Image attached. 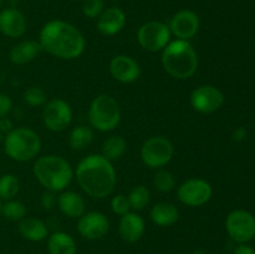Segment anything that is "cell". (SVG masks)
<instances>
[{"label": "cell", "instance_id": "6da1fadb", "mask_svg": "<svg viewBox=\"0 0 255 254\" xmlns=\"http://www.w3.org/2000/svg\"><path fill=\"white\" fill-rule=\"evenodd\" d=\"M77 184L92 198H106L114 192L117 177L112 162L102 154H89L82 158L74 172Z\"/></svg>", "mask_w": 255, "mask_h": 254}, {"label": "cell", "instance_id": "7a4b0ae2", "mask_svg": "<svg viewBox=\"0 0 255 254\" xmlns=\"http://www.w3.org/2000/svg\"><path fill=\"white\" fill-rule=\"evenodd\" d=\"M41 50L62 60L81 56L86 47L82 32L72 24L62 20H51L42 26L39 36Z\"/></svg>", "mask_w": 255, "mask_h": 254}, {"label": "cell", "instance_id": "3957f363", "mask_svg": "<svg viewBox=\"0 0 255 254\" xmlns=\"http://www.w3.org/2000/svg\"><path fill=\"white\" fill-rule=\"evenodd\" d=\"M164 71L177 80H187L198 69V55L188 40L177 39L162 50Z\"/></svg>", "mask_w": 255, "mask_h": 254}, {"label": "cell", "instance_id": "277c9868", "mask_svg": "<svg viewBox=\"0 0 255 254\" xmlns=\"http://www.w3.org/2000/svg\"><path fill=\"white\" fill-rule=\"evenodd\" d=\"M32 173L46 191L62 192L74 178L71 164L64 157L56 154L42 156L35 161Z\"/></svg>", "mask_w": 255, "mask_h": 254}, {"label": "cell", "instance_id": "5b68a950", "mask_svg": "<svg viewBox=\"0 0 255 254\" xmlns=\"http://www.w3.org/2000/svg\"><path fill=\"white\" fill-rule=\"evenodd\" d=\"M4 151L10 159L27 162L34 159L41 149L40 136L31 128L16 127L4 136Z\"/></svg>", "mask_w": 255, "mask_h": 254}, {"label": "cell", "instance_id": "8992f818", "mask_svg": "<svg viewBox=\"0 0 255 254\" xmlns=\"http://www.w3.org/2000/svg\"><path fill=\"white\" fill-rule=\"evenodd\" d=\"M89 122L100 132L114 131L121 121V109L116 100L106 94L95 97L89 107Z\"/></svg>", "mask_w": 255, "mask_h": 254}, {"label": "cell", "instance_id": "52a82bcc", "mask_svg": "<svg viewBox=\"0 0 255 254\" xmlns=\"http://www.w3.org/2000/svg\"><path fill=\"white\" fill-rule=\"evenodd\" d=\"M172 142L164 136H152L141 147V159L148 168L159 169L167 166L173 157Z\"/></svg>", "mask_w": 255, "mask_h": 254}, {"label": "cell", "instance_id": "ba28073f", "mask_svg": "<svg viewBox=\"0 0 255 254\" xmlns=\"http://www.w3.org/2000/svg\"><path fill=\"white\" fill-rule=\"evenodd\" d=\"M171 30L168 25L161 21H147L141 25L137 31V41L139 46L149 52L162 51L171 40Z\"/></svg>", "mask_w": 255, "mask_h": 254}, {"label": "cell", "instance_id": "9c48e42d", "mask_svg": "<svg viewBox=\"0 0 255 254\" xmlns=\"http://www.w3.org/2000/svg\"><path fill=\"white\" fill-rule=\"evenodd\" d=\"M226 229L232 241L247 243L255 237V218L252 213L237 209L231 212L226 219Z\"/></svg>", "mask_w": 255, "mask_h": 254}, {"label": "cell", "instance_id": "30bf717a", "mask_svg": "<svg viewBox=\"0 0 255 254\" xmlns=\"http://www.w3.org/2000/svg\"><path fill=\"white\" fill-rule=\"evenodd\" d=\"M42 121L45 127L52 132H62L71 125L72 109L62 99L50 100L44 105Z\"/></svg>", "mask_w": 255, "mask_h": 254}, {"label": "cell", "instance_id": "8fae6325", "mask_svg": "<svg viewBox=\"0 0 255 254\" xmlns=\"http://www.w3.org/2000/svg\"><path fill=\"white\" fill-rule=\"evenodd\" d=\"M212 194V186L203 178L187 179L177 189L179 202L188 207H201L208 203Z\"/></svg>", "mask_w": 255, "mask_h": 254}, {"label": "cell", "instance_id": "7c38bea8", "mask_svg": "<svg viewBox=\"0 0 255 254\" xmlns=\"http://www.w3.org/2000/svg\"><path fill=\"white\" fill-rule=\"evenodd\" d=\"M191 106L199 114H213L224 104V95L213 85H201L189 96Z\"/></svg>", "mask_w": 255, "mask_h": 254}, {"label": "cell", "instance_id": "4fadbf2b", "mask_svg": "<svg viewBox=\"0 0 255 254\" xmlns=\"http://www.w3.org/2000/svg\"><path fill=\"white\" fill-rule=\"evenodd\" d=\"M109 231L110 221L101 212H85L77 221V232L89 241L104 238Z\"/></svg>", "mask_w": 255, "mask_h": 254}, {"label": "cell", "instance_id": "5bb4252c", "mask_svg": "<svg viewBox=\"0 0 255 254\" xmlns=\"http://www.w3.org/2000/svg\"><path fill=\"white\" fill-rule=\"evenodd\" d=\"M201 21L197 12L189 9H182L172 16L169 30L177 39L189 40L198 32Z\"/></svg>", "mask_w": 255, "mask_h": 254}, {"label": "cell", "instance_id": "9a60e30c", "mask_svg": "<svg viewBox=\"0 0 255 254\" xmlns=\"http://www.w3.org/2000/svg\"><path fill=\"white\" fill-rule=\"evenodd\" d=\"M110 72L116 81L121 84H132L141 75L138 62L127 55H117L110 61Z\"/></svg>", "mask_w": 255, "mask_h": 254}, {"label": "cell", "instance_id": "2e32d148", "mask_svg": "<svg viewBox=\"0 0 255 254\" xmlns=\"http://www.w3.org/2000/svg\"><path fill=\"white\" fill-rule=\"evenodd\" d=\"M26 17L20 10L6 7L0 10V32L11 39L22 36L26 31Z\"/></svg>", "mask_w": 255, "mask_h": 254}, {"label": "cell", "instance_id": "e0dca14e", "mask_svg": "<svg viewBox=\"0 0 255 254\" xmlns=\"http://www.w3.org/2000/svg\"><path fill=\"white\" fill-rule=\"evenodd\" d=\"M126 14L117 6L109 7L102 11L97 20V30L105 36H114L119 34L126 25Z\"/></svg>", "mask_w": 255, "mask_h": 254}, {"label": "cell", "instance_id": "ac0fdd59", "mask_svg": "<svg viewBox=\"0 0 255 254\" xmlns=\"http://www.w3.org/2000/svg\"><path fill=\"white\" fill-rule=\"evenodd\" d=\"M120 237L127 243H136L142 238L144 233V221L136 212L121 216L119 222Z\"/></svg>", "mask_w": 255, "mask_h": 254}, {"label": "cell", "instance_id": "d6986e66", "mask_svg": "<svg viewBox=\"0 0 255 254\" xmlns=\"http://www.w3.org/2000/svg\"><path fill=\"white\" fill-rule=\"evenodd\" d=\"M57 207L64 216L80 218L86 212V203L81 194L74 191H64L57 197Z\"/></svg>", "mask_w": 255, "mask_h": 254}, {"label": "cell", "instance_id": "ffe728a7", "mask_svg": "<svg viewBox=\"0 0 255 254\" xmlns=\"http://www.w3.org/2000/svg\"><path fill=\"white\" fill-rule=\"evenodd\" d=\"M19 232L25 239L31 242H41L49 236V228L46 224L35 217H25L19 222Z\"/></svg>", "mask_w": 255, "mask_h": 254}, {"label": "cell", "instance_id": "44dd1931", "mask_svg": "<svg viewBox=\"0 0 255 254\" xmlns=\"http://www.w3.org/2000/svg\"><path fill=\"white\" fill-rule=\"evenodd\" d=\"M41 51V46L35 40H24L19 42L9 52V59L15 65H25L37 56V54Z\"/></svg>", "mask_w": 255, "mask_h": 254}, {"label": "cell", "instance_id": "7402d4cb", "mask_svg": "<svg viewBox=\"0 0 255 254\" xmlns=\"http://www.w3.org/2000/svg\"><path fill=\"white\" fill-rule=\"evenodd\" d=\"M149 217L156 226L171 227L178 221L179 212L174 204L169 202H159L152 207Z\"/></svg>", "mask_w": 255, "mask_h": 254}, {"label": "cell", "instance_id": "603a6c76", "mask_svg": "<svg viewBox=\"0 0 255 254\" xmlns=\"http://www.w3.org/2000/svg\"><path fill=\"white\" fill-rule=\"evenodd\" d=\"M47 251L50 254H76L75 239L65 232H55L47 239Z\"/></svg>", "mask_w": 255, "mask_h": 254}, {"label": "cell", "instance_id": "cb8c5ba5", "mask_svg": "<svg viewBox=\"0 0 255 254\" xmlns=\"http://www.w3.org/2000/svg\"><path fill=\"white\" fill-rule=\"evenodd\" d=\"M94 141V131L91 127L80 125L72 128L69 134V146L75 151H82L87 148Z\"/></svg>", "mask_w": 255, "mask_h": 254}, {"label": "cell", "instance_id": "d4e9b609", "mask_svg": "<svg viewBox=\"0 0 255 254\" xmlns=\"http://www.w3.org/2000/svg\"><path fill=\"white\" fill-rule=\"evenodd\" d=\"M127 151V142L121 136H111L102 144V156L110 162L121 158Z\"/></svg>", "mask_w": 255, "mask_h": 254}, {"label": "cell", "instance_id": "484cf974", "mask_svg": "<svg viewBox=\"0 0 255 254\" xmlns=\"http://www.w3.org/2000/svg\"><path fill=\"white\" fill-rule=\"evenodd\" d=\"M20 191V181L16 176L11 173H5L0 176V199L10 201L17 196Z\"/></svg>", "mask_w": 255, "mask_h": 254}, {"label": "cell", "instance_id": "4316f807", "mask_svg": "<svg viewBox=\"0 0 255 254\" xmlns=\"http://www.w3.org/2000/svg\"><path fill=\"white\" fill-rule=\"evenodd\" d=\"M127 197H128L131 209H133V211H142L144 207L148 206L149 199H151V193H149V189L146 186L139 184V186L132 188Z\"/></svg>", "mask_w": 255, "mask_h": 254}, {"label": "cell", "instance_id": "83f0119b", "mask_svg": "<svg viewBox=\"0 0 255 254\" xmlns=\"http://www.w3.org/2000/svg\"><path fill=\"white\" fill-rule=\"evenodd\" d=\"M1 214L7 221L20 222L26 217V207L17 199H10V201H5V203L2 204Z\"/></svg>", "mask_w": 255, "mask_h": 254}, {"label": "cell", "instance_id": "f1b7e54d", "mask_svg": "<svg viewBox=\"0 0 255 254\" xmlns=\"http://www.w3.org/2000/svg\"><path fill=\"white\" fill-rule=\"evenodd\" d=\"M153 184L157 191L168 193V192L173 191L174 187H176V178H174V176L169 171L159 168L154 173Z\"/></svg>", "mask_w": 255, "mask_h": 254}, {"label": "cell", "instance_id": "f546056e", "mask_svg": "<svg viewBox=\"0 0 255 254\" xmlns=\"http://www.w3.org/2000/svg\"><path fill=\"white\" fill-rule=\"evenodd\" d=\"M24 101L31 107L44 106L47 101L46 94L44 90L39 86H31L25 90L24 92Z\"/></svg>", "mask_w": 255, "mask_h": 254}, {"label": "cell", "instance_id": "4dcf8cb0", "mask_svg": "<svg viewBox=\"0 0 255 254\" xmlns=\"http://www.w3.org/2000/svg\"><path fill=\"white\" fill-rule=\"evenodd\" d=\"M105 10V0H84L82 12L89 19L99 17Z\"/></svg>", "mask_w": 255, "mask_h": 254}, {"label": "cell", "instance_id": "1f68e13d", "mask_svg": "<svg viewBox=\"0 0 255 254\" xmlns=\"http://www.w3.org/2000/svg\"><path fill=\"white\" fill-rule=\"evenodd\" d=\"M111 209L117 216H124V214L131 212V206H129L128 197L125 194H117L111 201Z\"/></svg>", "mask_w": 255, "mask_h": 254}, {"label": "cell", "instance_id": "d6a6232c", "mask_svg": "<svg viewBox=\"0 0 255 254\" xmlns=\"http://www.w3.org/2000/svg\"><path fill=\"white\" fill-rule=\"evenodd\" d=\"M41 204L46 211H50V209L54 208L55 206L57 204V197H56V192L52 191H45L42 193L41 197Z\"/></svg>", "mask_w": 255, "mask_h": 254}, {"label": "cell", "instance_id": "836d02e7", "mask_svg": "<svg viewBox=\"0 0 255 254\" xmlns=\"http://www.w3.org/2000/svg\"><path fill=\"white\" fill-rule=\"evenodd\" d=\"M12 109V101L7 95L0 94V119L6 117Z\"/></svg>", "mask_w": 255, "mask_h": 254}, {"label": "cell", "instance_id": "e575fe53", "mask_svg": "<svg viewBox=\"0 0 255 254\" xmlns=\"http://www.w3.org/2000/svg\"><path fill=\"white\" fill-rule=\"evenodd\" d=\"M12 128H14V125H12V121L9 117L6 116L0 119V132H1L2 134L9 133Z\"/></svg>", "mask_w": 255, "mask_h": 254}, {"label": "cell", "instance_id": "d590c367", "mask_svg": "<svg viewBox=\"0 0 255 254\" xmlns=\"http://www.w3.org/2000/svg\"><path fill=\"white\" fill-rule=\"evenodd\" d=\"M233 254H255L253 247H251L247 243H239L234 249Z\"/></svg>", "mask_w": 255, "mask_h": 254}, {"label": "cell", "instance_id": "8d00e7d4", "mask_svg": "<svg viewBox=\"0 0 255 254\" xmlns=\"http://www.w3.org/2000/svg\"><path fill=\"white\" fill-rule=\"evenodd\" d=\"M234 137H236L237 139H243L244 137H246V129H244L243 127L238 128L236 132H234Z\"/></svg>", "mask_w": 255, "mask_h": 254}, {"label": "cell", "instance_id": "74e56055", "mask_svg": "<svg viewBox=\"0 0 255 254\" xmlns=\"http://www.w3.org/2000/svg\"><path fill=\"white\" fill-rule=\"evenodd\" d=\"M192 254H206V253H204V251H202V249H197V251H194Z\"/></svg>", "mask_w": 255, "mask_h": 254}, {"label": "cell", "instance_id": "f35d334b", "mask_svg": "<svg viewBox=\"0 0 255 254\" xmlns=\"http://www.w3.org/2000/svg\"><path fill=\"white\" fill-rule=\"evenodd\" d=\"M2 141H4V134H2L1 132H0V144L2 143Z\"/></svg>", "mask_w": 255, "mask_h": 254}, {"label": "cell", "instance_id": "ab89813d", "mask_svg": "<svg viewBox=\"0 0 255 254\" xmlns=\"http://www.w3.org/2000/svg\"><path fill=\"white\" fill-rule=\"evenodd\" d=\"M2 4H4V0H0V9H1Z\"/></svg>", "mask_w": 255, "mask_h": 254}, {"label": "cell", "instance_id": "60d3db41", "mask_svg": "<svg viewBox=\"0 0 255 254\" xmlns=\"http://www.w3.org/2000/svg\"><path fill=\"white\" fill-rule=\"evenodd\" d=\"M1 207H2V203H1V199H0V214H1Z\"/></svg>", "mask_w": 255, "mask_h": 254}, {"label": "cell", "instance_id": "b9f144b4", "mask_svg": "<svg viewBox=\"0 0 255 254\" xmlns=\"http://www.w3.org/2000/svg\"><path fill=\"white\" fill-rule=\"evenodd\" d=\"M74 1H84V0H74Z\"/></svg>", "mask_w": 255, "mask_h": 254}]
</instances>
